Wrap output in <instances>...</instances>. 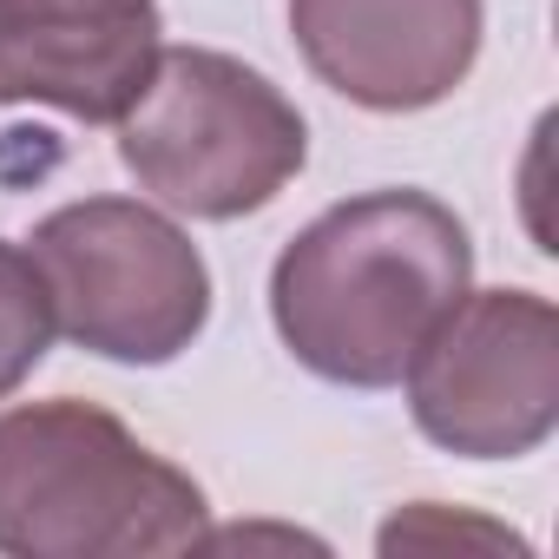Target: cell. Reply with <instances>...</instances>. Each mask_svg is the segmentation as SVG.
<instances>
[{"label": "cell", "instance_id": "obj_5", "mask_svg": "<svg viewBox=\"0 0 559 559\" xmlns=\"http://www.w3.org/2000/svg\"><path fill=\"white\" fill-rule=\"evenodd\" d=\"M415 428L461 461H520L559 428V310L539 290H467L402 369Z\"/></svg>", "mask_w": 559, "mask_h": 559}, {"label": "cell", "instance_id": "obj_2", "mask_svg": "<svg viewBox=\"0 0 559 559\" xmlns=\"http://www.w3.org/2000/svg\"><path fill=\"white\" fill-rule=\"evenodd\" d=\"M211 539L204 487L152 454L99 402L0 415V552L8 559H165Z\"/></svg>", "mask_w": 559, "mask_h": 559}, {"label": "cell", "instance_id": "obj_8", "mask_svg": "<svg viewBox=\"0 0 559 559\" xmlns=\"http://www.w3.org/2000/svg\"><path fill=\"white\" fill-rule=\"evenodd\" d=\"M53 336H60V323H53V297H47L34 250L0 243V402L47 362Z\"/></svg>", "mask_w": 559, "mask_h": 559}, {"label": "cell", "instance_id": "obj_3", "mask_svg": "<svg viewBox=\"0 0 559 559\" xmlns=\"http://www.w3.org/2000/svg\"><path fill=\"white\" fill-rule=\"evenodd\" d=\"M310 158V126L257 67L217 47H165L119 119V165L185 217H250Z\"/></svg>", "mask_w": 559, "mask_h": 559}, {"label": "cell", "instance_id": "obj_1", "mask_svg": "<svg viewBox=\"0 0 559 559\" xmlns=\"http://www.w3.org/2000/svg\"><path fill=\"white\" fill-rule=\"evenodd\" d=\"M467 224L428 191H362L304 224L270 270L284 349L343 389H395L428 330L467 297Z\"/></svg>", "mask_w": 559, "mask_h": 559}, {"label": "cell", "instance_id": "obj_4", "mask_svg": "<svg viewBox=\"0 0 559 559\" xmlns=\"http://www.w3.org/2000/svg\"><path fill=\"white\" fill-rule=\"evenodd\" d=\"M34 263L60 336L106 362H178L211 323V270L198 243L139 198L60 204L34 224Z\"/></svg>", "mask_w": 559, "mask_h": 559}, {"label": "cell", "instance_id": "obj_7", "mask_svg": "<svg viewBox=\"0 0 559 559\" xmlns=\"http://www.w3.org/2000/svg\"><path fill=\"white\" fill-rule=\"evenodd\" d=\"M158 53V0H0V106L119 126Z\"/></svg>", "mask_w": 559, "mask_h": 559}, {"label": "cell", "instance_id": "obj_9", "mask_svg": "<svg viewBox=\"0 0 559 559\" xmlns=\"http://www.w3.org/2000/svg\"><path fill=\"white\" fill-rule=\"evenodd\" d=\"M382 552H435V546H480V552H526V539L513 526H493V520H474V513H448L435 500L421 507H402L382 533H376Z\"/></svg>", "mask_w": 559, "mask_h": 559}, {"label": "cell", "instance_id": "obj_6", "mask_svg": "<svg viewBox=\"0 0 559 559\" xmlns=\"http://www.w3.org/2000/svg\"><path fill=\"white\" fill-rule=\"evenodd\" d=\"M480 0H290L310 73L369 112L441 106L480 60Z\"/></svg>", "mask_w": 559, "mask_h": 559}]
</instances>
